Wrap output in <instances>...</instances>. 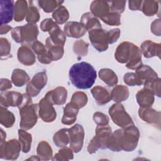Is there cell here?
I'll return each instance as SVG.
<instances>
[{"instance_id": "obj_45", "label": "cell", "mask_w": 161, "mask_h": 161, "mask_svg": "<svg viewBox=\"0 0 161 161\" xmlns=\"http://www.w3.org/2000/svg\"><path fill=\"white\" fill-rule=\"evenodd\" d=\"M40 13L38 8L33 4H30L28 7L26 21L28 23L36 24L40 19Z\"/></svg>"}, {"instance_id": "obj_58", "label": "cell", "mask_w": 161, "mask_h": 161, "mask_svg": "<svg viewBox=\"0 0 161 161\" xmlns=\"http://www.w3.org/2000/svg\"><path fill=\"white\" fill-rule=\"evenodd\" d=\"M0 130H1L0 131H1V144L5 142L6 137V132L4 131L3 128H1Z\"/></svg>"}, {"instance_id": "obj_18", "label": "cell", "mask_w": 161, "mask_h": 161, "mask_svg": "<svg viewBox=\"0 0 161 161\" xmlns=\"http://www.w3.org/2000/svg\"><path fill=\"white\" fill-rule=\"evenodd\" d=\"M112 133L110 126H98L96 128V135L94 136L99 144V148L101 149L107 148V145L109 138Z\"/></svg>"}, {"instance_id": "obj_54", "label": "cell", "mask_w": 161, "mask_h": 161, "mask_svg": "<svg viewBox=\"0 0 161 161\" xmlns=\"http://www.w3.org/2000/svg\"><path fill=\"white\" fill-rule=\"evenodd\" d=\"M11 82L6 78H1L0 80V90L1 92L6 91L8 89H11Z\"/></svg>"}, {"instance_id": "obj_10", "label": "cell", "mask_w": 161, "mask_h": 161, "mask_svg": "<svg viewBox=\"0 0 161 161\" xmlns=\"http://www.w3.org/2000/svg\"><path fill=\"white\" fill-rule=\"evenodd\" d=\"M53 105V103L46 95L38 103L39 116L44 122L52 123L56 119L57 113Z\"/></svg>"}, {"instance_id": "obj_4", "label": "cell", "mask_w": 161, "mask_h": 161, "mask_svg": "<svg viewBox=\"0 0 161 161\" xmlns=\"http://www.w3.org/2000/svg\"><path fill=\"white\" fill-rule=\"evenodd\" d=\"M21 117L19 126L21 129H31L37 123L39 113L38 104H33L32 99L26 93L23 94V100L18 107Z\"/></svg>"}, {"instance_id": "obj_14", "label": "cell", "mask_w": 161, "mask_h": 161, "mask_svg": "<svg viewBox=\"0 0 161 161\" xmlns=\"http://www.w3.org/2000/svg\"><path fill=\"white\" fill-rule=\"evenodd\" d=\"M14 2L13 0L0 1V22L1 25H6L14 18Z\"/></svg>"}, {"instance_id": "obj_29", "label": "cell", "mask_w": 161, "mask_h": 161, "mask_svg": "<svg viewBox=\"0 0 161 161\" xmlns=\"http://www.w3.org/2000/svg\"><path fill=\"white\" fill-rule=\"evenodd\" d=\"M28 9V2L25 0H18L14 3V19L16 22L22 21L26 16Z\"/></svg>"}, {"instance_id": "obj_40", "label": "cell", "mask_w": 161, "mask_h": 161, "mask_svg": "<svg viewBox=\"0 0 161 161\" xmlns=\"http://www.w3.org/2000/svg\"><path fill=\"white\" fill-rule=\"evenodd\" d=\"M88 97L85 92L82 91H77L72 94L70 103L79 109H80L86 105Z\"/></svg>"}, {"instance_id": "obj_3", "label": "cell", "mask_w": 161, "mask_h": 161, "mask_svg": "<svg viewBox=\"0 0 161 161\" xmlns=\"http://www.w3.org/2000/svg\"><path fill=\"white\" fill-rule=\"evenodd\" d=\"M114 58L119 63L125 64L126 67L131 70H136L143 65L140 49L130 42H123L118 45Z\"/></svg>"}, {"instance_id": "obj_49", "label": "cell", "mask_w": 161, "mask_h": 161, "mask_svg": "<svg viewBox=\"0 0 161 161\" xmlns=\"http://www.w3.org/2000/svg\"><path fill=\"white\" fill-rule=\"evenodd\" d=\"M93 120L98 126L108 125L109 117L103 113L97 111L93 114Z\"/></svg>"}, {"instance_id": "obj_44", "label": "cell", "mask_w": 161, "mask_h": 161, "mask_svg": "<svg viewBox=\"0 0 161 161\" xmlns=\"http://www.w3.org/2000/svg\"><path fill=\"white\" fill-rule=\"evenodd\" d=\"M0 56L2 60H6L11 57V44L6 38H0Z\"/></svg>"}, {"instance_id": "obj_57", "label": "cell", "mask_w": 161, "mask_h": 161, "mask_svg": "<svg viewBox=\"0 0 161 161\" xmlns=\"http://www.w3.org/2000/svg\"><path fill=\"white\" fill-rule=\"evenodd\" d=\"M12 30H13V28L8 25H1L0 34L1 35L6 34L9 31H11Z\"/></svg>"}, {"instance_id": "obj_2", "label": "cell", "mask_w": 161, "mask_h": 161, "mask_svg": "<svg viewBox=\"0 0 161 161\" xmlns=\"http://www.w3.org/2000/svg\"><path fill=\"white\" fill-rule=\"evenodd\" d=\"M69 75L72 85L80 89L91 88L97 77L94 67L86 62L74 64L69 70Z\"/></svg>"}, {"instance_id": "obj_12", "label": "cell", "mask_w": 161, "mask_h": 161, "mask_svg": "<svg viewBox=\"0 0 161 161\" xmlns=\"http://www.w3.org/2000/svg\"><path fill=\"white\" fill-rule=\"evenodd\" d=\"M1 106L4 108L19 107L23 100V94L16 91L1 92L0 94Z\"/></svg>"}, {"instance_id": "obj_36", "label": "cell", "mask_w": 161, "mask_h": 161, "mask_svg": "<svg viewBox=\"0 0 161 161\" xmlns=\"http://www.w3.org/2000/svg\"><path fill=\"white\" fill-rule=\"evenodd\" d=\"M15 122L14 114L6 108L1 106L0 108V123L5 128L11 127Z\"/></svg>"}, {"instance_id": "obj_42", "label": "cell", "mask_w": 161, "mask_h": 161, "mask_svg": "<svg viewBox=\"0 0 161 161\" xmlns=\"http://www.w3.org/2000/svg\"><path fill=\"white\" fill-rule=\"evenodd\" d=\"M74 158V153L72 150L67 147L60 148L58 152L53 156L52 160H69Z\"/></svg>"}, {"instance_id": "obj_7", "label": "cell", "mask_w": 161, "mask_h": 161, "mask_svg": "<svg viewBox=\"0 0 161 161\" xmlns=\"http://www.w3.org/2000/svg\"><path fill=\"white\" fill-rule=\"evenodd\" d=\"M0 158L6 160H16L19 155L21 145L19 140L11 139L0 144Z\"/></svg>"}, {"instance_id": "obj_51", "label": "cell", "mask_w": 161, "mask_h": 161, "mask_svg": "<svg viewBox=\"0 0 161 161\" xmlns=\"http://www.w3.org/2000/svg\"><path fill=\"white\" fill-rule=\"evenodd\" d=\"M108 36L109 44L116 42L120 36V30L119 28H114L108 31Z\"/></svg>"}, {"instance_id": "obj_59", "label": "cell", "mask_w": 161, "mask_h": 161, "mask_svg": "<svg viewBox=\"0 0 161 161\" xmlns=\"http://www.w3.org/2000/svg\"><path fill=\"white\" fill-rule=\"evenodd\" d=\"M27 160H40V158L38 156L35 157V155H32V156H31V157H30V158H28Z\"/></svg>"}, {"instance_id": "obj_41", "label": "cell", "mask_w": 161, "mask_h": 161, "mask_svg": "<svg viewBox=\"0 0 161 161\" xmlns=\"http://www.w3.org/2000/svg\"><path fill=\"white\" fill-rule=\"evenodd\" d=\"M89 43L83 40H78L74 42L73 45V51L79 57L86 56L88 53Z\"/></svg>"}, {"instance_id": "obj_16", "label": "cell", "mask_w": 161, "mask_h": 161, "mask_svg": "<svg viewBox=\"0 0 161 161\" xmlns=\"http://www.w3.org/2000/svg\"><path fill=\"white\" fill-rule=\"evenodd\" d=\"M86 31L83 25L77 21H69L64 27V32L69 37L79 38L84 36Z\"/></svg>"}, {"instance_id": "obj_55", "label": "cell", "mask_w": 161, "mask_h": 161, "mask_svg": "<svg viewBox=\"0 0 161 161\" xmlns=\"http://www.w3.org/2000/svg\"><path fill=\"white\" fill-rule=\"evenodd\" d=\"M11 36L18 43H21V30L20 26H16L11 30Z\"/></svg>"}, {"instance_id": "obj_37", "label": "cell", "mask_w": 161, "mask_h": 161, "mask_svg": "<svg viewBox=\"0 0 161 161\" xmlns=\"http://www.w3.org/2000/svg\"><path fill=\"white\" fill-rule=\"evenodd\" d=\"M141 11L147 16H154L158 11V1L153 0L143 1Z\"/></svg>"}, {"instance_id": "obj_52", "label": "cell", "mask_w": 161, "mask_h": 161, "mask_svg": "<svg viewBox=\"0 0 161 161\" xmlns=\"http://www.w3.org/2000/svg\"><path fill=\"white\" fill-rule=\"evenodd\" d=\"M150 30L154 35L157 36H160V19H155L151 24Z\"/></svg>"}, {"instance_id": "obj_25", "label": "cell", "mask_w": 161, "mask_h": 161, "mask_svg": "<svg viewBox=\"0 0 161 161\" xmlns=\"http://www.w3.org/2000/svg\"><path fill=\"white\" fill-rule=\"evenodd\" d=\"M80 23L87 31L95 29L102 28L99 21L91 12L84 13L80 18Z\"/></svg>"}, {"instance_id": "obj_13", "label": "cell", "mask_w": 161, "mask_h": 161, "mask_svg": "<svg viewBox=\"0 0 161 161\" xmlns=\"http://www.w3.org/2000/svg\"><path fill=\"white\" fill-rule=\"evenodd\" d=\"M138 115L145 122L157 126L158 128H160L161 113L160 111H156L151 107H140L138 109Z\"/></svg>"}, {"instance_id": "obj_17", "label": "cell", "mask_w": 161, "mask_h": 161, "mask_svg": "<svg viewBox=\"0 0 161 161\" xmlns=\"http://www.w3.org/2000/svg\"><path fill=\"white\" fill-rule=\"evenodd\" d=\"M90 10L94 16L100 18L101 20L110 13L108 1L102 0L93 1L90 5Z\"/></svg>"}, {"instance_id": "obj_30", "label": "cell", "mask_w": 161, "mask_h": 161, "mask_svg": "<svg viewBox=\"0 0 161 161\" xmlns=\"http://www.w3.org/2000/svg\"><path fill=\"white\" fill-rule=\"evenodd\" d=\"M98 75L100 79L109 86H114L118 82V78L116 74L110 69L105 68L99 70Z\"/></svg>"}, {"instance_id": "obj_27", "label": "cell", "mask_w": 161, "mask_h": 161, "mask_svg": "<svg viewBox=\"0 0 161 161\" xmlns=\"http://www.w3.org/2000/svg\"><path fill=\"white\" fill-rule=\"evenodd\" d=\"M49 36L47 38L52 44L64 47L66 41V36L57 25L48 32Z\"/></svg>"}, {"instance_id": "obj_8", "label": "cell", "mask_w": 161, "mask_h": 161, "mask_svg": "<svg viewBox=\"0 0 161 161\" xmlns=\"http://www.w3.org/2000/svg\"><path fill=\"white\" fill-rule=\"evenodd\" d=\"M88 32L89 38L92 45L98 52H104L108 48V31L100 28L92 30Z\"/></svg>"}, {"instance_id": "obj_6", "label": "cell", "mask_w": 161, "mask_h": 161, "mask_svg": "<svg viewBox=\"0 0 161 161\" xmlns=\"http://www.w3.org/2000/svg\"><path fill=\"white\" fill-rule=\"evenodd\" d=\"M70 148L75 153L79 152L83 147L84 139V129L81 125L75 124L69 128Z\"/></svg>"}, {"instance_id": "obj_23", "label": "cell", "mask_w": 161, "mask_h": 161, "mask_svg": "<svg viewBox=\"0 0 161 161\" xmlns=\"http://www.w3.org/2000/svg\"><path fill=\"white\" fill-rule=\"evenodd\" d=\"M31 48L37 55L38 61L43 64H49L52 61L50 59L48 50L45 45H44L42 42L36 40L31 45Z\"/></svg>"}, {"instance_id": "obj_33", "label": "cell", "mask_w": 161, "mask_h": 161, "mask_svg": "<svg viewBox=\"0 0 161 161\" xmlns=\"http://www.w3.org/2000/svg\"><path fill=\"white\" fill-rule=\"evenodd\" d=\"M18 138L19 142L21 145V151L23 153H28L31 149V145L32 142L31 135L27 132L25 130H18Z\"/></svg>"}, {"instance_id": "obj_22", "label": "cell", "mask_w": 161, "mask_h": 161, "mask_svg": "<svg viewBox=\"0 0 161 161\" xmlns=\"http://www.w3.org/2000/svg\"><path fill=\"white\" fill-rule=\"evenodd\" d=\"M136 99L141 108L151 107L154 102V94L148 89L143 88L136 94Z\"/></svg>"}, {"instance_id": "obj_24", "label": "cell", "mask_w": 161, "mask_h": 161, "mask_svg": "<svg viewBox=\"0 0 161 161\" xmlns=\"http://www.w3.org/2000/svg\"><path fill=\"white\" fill-rule=\"evenodd\" d=\"M79 110V109L70 102L67 103L64 109L62 123L66 125H71L74 124L76 121Z\"/></svg>"}, {"instance_id": "obj_21", "label": "cell", "mask_w": 161, "mask_h": 161, "mask_svg": "<svg viewBox=\"0 0 161 161\" xmlns=\"http://www.w3.org/2000/svg\"><path fill=\"white\" fill-rule=\"evenodd\" d=\"M91 94L98 105L103 106L108 103L111 99V94L107 89L101 86H94L91 90Z\"/></svg>"}, {"instance_id": "obj_20", "label": "cell", "mask_w": 161, "mask_h": 161, "mask_svg": "<svg viewBox=\"0 0 161 161\" xmlns=\"http://www.w3.org/2000/svg\"><path fill=\"white\" fill-rule=\"evenodd\" d=\"M53 104L62 105L65 104L67 97V91L63 86H58L48 91L45 94Z\"/></svg>"}, {"instance_id": "obj_9", "label": "cell", "mask_w": 161, "mask_h": 161, "mask_svg": "<svg viewBox=\"0 0 161 161\" xmlns=\"http://www.w3.org/2000/svg\"><path fill=\"white\" fill-rule=\"evenodd\" d=\"M47 80L48 77L45 72L36 73L28 83L26 87V93L31 97L38 96L41 90L46 86Z\"/></svg>"}, {"instance_id": "obj_31", "label": "cell", "mask_w": 161, "mask_h": 161, "mask_svg": "<svg viewBox=\"0 0 161 161\" xmlns=\"http://www.w3.org/2000/svg\"><path fill=\"white\" fill-rule=\"evenodd\" d=\"M11 81L16 87H22L30 80L28 74L23 69H15L11 74Z\"/></svg>"}, {"instance_id": "obj_1", "label": "cell", "mask_w": 161, "mask_h": 161, "mask_svg": "<svg viewBox=\"0 0 161 161\" xmlns=\"http://www.w3.org/2000/svg\"><path fill=\"white\" fill-rule=\"evenodd\" d=\"M140 135L139 130L135 125L116 130L111 133L107 148L113 152H132L138 145Z\"/></svg>"}, {"instance_id": "obj_38", "label": "cell", "mask_w": 161, "mask_h": 161, "mask_svg": "<svg viewBox=\"0 0 161 161\" xmlns=\"http://www.w3.org/2000/svg\"><path fill=\"white\" fill-rule=\"evenodd\" d=\"M63 1L58 0H40L38 1L39 6L45 13H49L55 11L58 7L62 6Z\"/></svg>"}, {"instance_id": "obj_48", "label": "cell", "mask_w": 161, "mask_h": 161, "mask_svg": "<svg viewBox=\"0 0 161 161\" xmlns=\"http://www.w3.org/2000/svg\"><path fill=\"white\" fill-rule=\"evenodd\" d=\"M121 14L115 13H109L107 16L101 20L109 26H119L121 25Z\"/></svg>"}, {"instance_id": "obj_39", "label": "cell", "mask_w": 161, "mask_h": 161, "mask_svg": "<svg viewBox=\"0 0 161 161\" xmlns=\"http://www.w3.org/2000/svg\"><path fill=\"white\" fill-rule=\"evenodd\" d=\"M52 18L57 24L62 25L69 19V13L65 6H60L53 12Z\"/></svg>"}, {"instance_id": "obj_15", "label": "cell", "mask_w": 161, "mask_h": 161, "mask_svg": "<svg viewBox=\"0 0 161 161\" xmlns=\"http://www.w3.org/2000/svg\"><path fill=\"white\" fill-rule=\"evenodd\" d=\"M140 49L142 54L145 58H152L153 57L160 58V43H155L149 40H145L141 44Z\"/></svg>"}, {"instance_id": "obj_11", "label": "cell", "mask_w": 161, "mask_h": 161, "mask_svg": "<svg viewBox=\"0 0 161 161\" xmlns=\"http://www.w3.org/2000/svg\"><path fill=\"white\" fill-rule=\"evenodd\" d=\"M21 30V43L25 46H31L37 40L39 33L36 24L27 23L25 25L20 26Z\"/></svg>"}, {"instance_id": "obj_32", "label": "cell", "mask_w": 161, "mask_h": 161, "mask_svg": "<svg viewBox=\"0 0 161 161\" xmlns=\"http://www.w3.org/2000/svg\"><path fill=\"white\" fill-rule=\"evenodd\" d=\"M37 156L42 160H50L53 158V150L49 143L44 140L39 142L36 148Z\"/></svg>"}, {"instance_id": "obj_34", "label": "cell", "mask_w": 161, "mask_h": 161, "mask_svg": "<svg viewBox=\"0 0 161 161\" xmlns=\"http://www.w3.org/2000/svg\"><path fill=\"white\" fill-rule=\"evenodd\" d=\"M45 46L48 50V55L52 61H57L62 58L64 53V47L53 45L47 39L46 40Z\"/></svg>"}, {"instance_id": "obj_35", "label": "cell", "mask_w": 161, "mask_h": 161, "mask_svg": "<svg viewBox=\"0 0 161 161\" xmlns=\"http://www.w3.org/2000/svg\"><path fill=\"white\" fill-rule=\"evenodd\" d=\"M54 144L58 147H64L69 143V128H62L57 131L53 136Z\"/></svg>"}, {"instance_id": "obj_56", "label": "cell", "mask_w": 161, "mask_h": 161, "mask_svg": "<svg viewBox=\"0 0 161 161\" xmlns=\"http://www.w3.org/2000/svg\"><path fill=\"white\" fill-rule=\"evenodd\" d=\"M143 1H129L128 7L131 11H141V7Z\"/></svg>"}, {"instance_id": "obj_43", "label": "cell", "mask_w": 161, "mask_h": 161, "mask_svg": "<svg viewBox=\"0 0 161 161\" xmlns=\"http://www.w3.org/2000/svg\"><path fill=\"white\" fill-rule=\"evenodd\" d=\"M123 80L126 85L130 86H139L143 84V80L134 72H127L124 75Z\"/></svg>"}, {"instance_id": "obj_28", "label": "cell", "mask_w": 161, "mask_h": 161, "mask_svg": "<svg viewBox=\"0 0 161 161\" xmlns=\"http://www.w3.org/2000/svg\"><path fill=\"white\" fill-rule=\"evenodd\" d=\"M135 73L143 80V84L146 82L155 80L158 77L157 73L147 65H142L140 68L136 70Z\"/></svg>"}, {"instance_id": "obj_53", "label": "cell", "mask_w": 161, "mask_h": 161, "mask_svg": "<svg viewBox=\"0 0 161 161\" xmlns=\"http://www.w3.org/2000/svg\"><path fill=\"white\" fill-rule=\"evenodd\" d=\"M99 146L98 143L97 142L96 140L95 139L94 137L92 138V140L90 141L88 146H87V151L88 153L90 154L94 153H96L99 149Z\"/></svg>"}, {"instance_id": "obj_47", "label": "cell", "mask_w": 161, "mask_h": 161, "mask_svg": "<svg viewBox=\"0 0 161 161\" xmlns=\"http://www.w3.org/2000/svg\"><path fill=\"white\" fill-rule=\"evenodd\" d=\"M126 1H108L109 5V11L121 14L123 13L125 8Z\"/></svg>"}, {"instance_id": "obj_19", "label": "cell", "mask_w": 161, "mask_h": 161, "mask_svg": "<svg viewBox=\"0 0 161 161\" xmlns=\"http://www.w3.org/2000/svg\"><path fill=\"white\" fill-rule=\"evenodd\" d=\"M17 58L21 64L26 66H31L36 61V57L34 52L29 47L25 45H22L18 48Z\"/></svg>"}, {"instance_id": "obj_26", "label": "cell", "mask_w": 161, "mask_h": 161, "mask_svg": "<svg viewBox=\"0 0 161 161\" xmlns=\"http://www.w3.org/2000/svg\"><path fill=\"white\" fill-rule=\"evenodd\" d=\"M111 99L116 103H120L126 101L129 97V89L124 85H117L111 91Z\"/></svg>"}, {"instance_id": "obj_46", "label": "cell", "mask_w": 161, "mask_h": 161, "mask_svg": "<svg viewBox=\"0 0 161 161\" xmlns=\"http://www.w3.org/2000/svg\"><path fill=\"white\" fill-rule=\"evenodd\" d=\"M160 78L158 77L157 79L146 82L143 84L144 87L149 89L154 95H156L157 97H160Z\"/></svg>"}, {"instance_id": "obj_50", "label": "cell", "mask_w": 161, "mask_h": 161, "mask_svg": "<svg viewBox=\"0 0 161 161\" xmlns=\"http://www.w3.org/2000/svg\"><path fill=\"white\" fill-rule=\"evenodd\" d=\"M57 24L51 18L44 19L40 23V29L43 32L50 31Z\"/></svg>"}, {"instance_id": "obj_5", "label": "cell", "mask_w": 161, "mask_h": 161, "mask_svg": "<svg viewBox=\"0 0 161 161\" xmlns=\"http://www.w3.org/2000/svg\"><path fill=\"white\" fill-rule=\"evenodd\" d=\"M109 114L113 123L121 128L134 125L132 118L120 103L113 104L109 109Z\"/></svg>"}]
</instances>
